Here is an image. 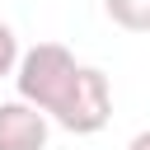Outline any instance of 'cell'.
Instances as JSON below:
<instances>
[{"mask_svg": "<svg viewBox=\"0 0 150 150\" xmlns=\"http://www.w3.org/2000/svg\"><path fill=\"white\" fill-rule=\"evenodd\" d=\"M75 75H80V61H75L61 42H38V47H28V52L19 56V66H14L19 98L38 103L47 117L66 103V94H70Z\"/></svg>", "mask_w": 150, "mask_h": 150, "instance_id": "1", "label": "cell"}, {"mask_svg": "<svg viewBox=\"0 0 150 150\" xmlns=\"http://www.w3.org/2000/svg\"><path fill=\"white\" fill-rule=\"evenodd\" d=\"M108 117H112V84H108V75L98 66H80V75H75L66 103L52 112V122L75 131V136H94V131L108 127Z\"/></svg>", "mask_w": 150, "mask_h": 150, "instance_id": "2", "label": "cell"}, {"mask_svg": "<svg viewBox=\"0 0 150 150\" xmlns=\"http://www.w3.org/2000/svg\"><path fill=\"white\" fill-rule=\"evenodd\" d=\"M47 122L52 117L28 98L0 103V150H47Z\"/></svg>", "mask_w": 150, "mask_h": 150, "instance_id": "3", "label": "cell"}, {"mask_svg": "<svg viewBox=\"0 0 150 150\" xmlns=\"http://www.w3.org/2000/svg\"><path fill=\"white\" fill-rule=\"evenodd\" d=\"M108 19L127 33H150V0H103Z\"/></svg>", "mask_w": 150, "mask_h": 150, "instance_id": "4", "label": "cell"}, {"mask_svg": "<svg viewBox=\"0 0 150 150\" xmlns=\"http://www.w3.org/2000/svg\"><path fill=\"white\" fill-rule=\"evenodd\" d=\"M19 56H23V52H19V38H14V28L0 19V80H5V75H14Z\"/></svg>", "mask_w": 150, "mask_h": 150, "instance_id": "5", "label": "cell"}, {"mask_svg": "<svg viewBox=\"0 0 150 150\" xmlns=\"http://www.w3.org/2000/svg\"><path fill=\"white\" fill-rule=\"evenodd\" d=\"M127 150H150V131H136V136H131V145H127Z\"/></svg>", "mask_w": 150, "mask_h": 150, "instance_id": "6", "label": "cell"}]
</instances>
